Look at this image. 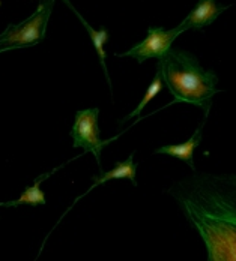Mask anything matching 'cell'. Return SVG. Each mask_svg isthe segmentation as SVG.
Masks as SVG:
<instances>
[{"label": "cell", "instance_id": "7a4b0ae2", "mask_svg": "<svg viewBox=\"0 0 236 261\" xmlns=\"http://www.w3.org/2000/svg\"><path fill=\"white\" fill-rule=\"evenodd\" d=\"M162 80L172 92L175 102H188L209 113L212 96L218 92V77L214 71H205L191 53L170 48L158 59Z\"/></svg>", "mask_w": 236, "mask_h": 261}, {"label": "cell", "instance_id": "30bf717a", "mask_svg": "<svg viewBox=\"0 0 236 261\" xmlns=\"http://www.w3.org/2000/svg\"><path fill=\"white\" fill-rule=\"evenodd\" d=\"M134 153H131L127 161L124 162H116V165L110 170V171H104L103 168L100 170V176H93L92 180L93 185L92 188L87 191V194L97 188L98 185H103V183L108 182V180H114V179H128L130 182L137 186V162H134Z\"/></svg>", "mask_w": 236, "mask_h": 261}, {"label": "cell", "instance_id": "6da1fadb", "mask_svg": "<svg viewBox=\"0 0 236 261\" xmlns=\"http://www.w3.org/2000/svg\"><path fill=\"white\" fill-rule=\"evenodd\" d=\"M169 194L197 230L210 261H236V176L196 173Z\"/></svg>", "mask_w": 236, "mask_h": 261}, {"label": "cell", "instance_id": "ba28073f", "mask_svg": "<svg viewBox=\"0 0 236 261\" xmlns=\"http://www.w3.org/2000/svg\"><path fill=\"white\" fill-rule=\"evenodd\" d=\"M203 125H205V120L197 126L196 132L193 134V137H191L188 141H185L182 144H169V146H162V147L158 149L157 153L178 158V159L186 162L193 170H196V165H194V150L197 149V146H199L200 141H202Z\"/></svg>", "mask_w": 236, "mask_h": 261}, {"label": "cell", "instance_id": "52a82bcc", "mask_svg": "<svg viewBox=\"0 0 236 261\" xmlns=\"http://www.w3.org/2000/svg\"><path fill=\"white\" fill-rule=\"evenodd\" d=\"M62 167H63V165L56 167V168H53L52 171L38 176V177L33 180V185H32V186H27L17 200L2 201V203H0V207H18V206H23V204H27V206H45V204H47V200H45L44 191L41 189V185H42L44 180H47L50 176H53L57 170H60Z\"/></svg>", "mask_w": 236, "mask_h": 261}, {"label": "cell", "instance_id": "3957f363", "mask_svg": "<svg viewBox=\"0 0 236 261\" xmlns=\"http://www.w3.org/2000/svg\"><path fill=\"white\" fill-rule=\"evenodd\" d=\"M54 0H41L36 11L20 24H9L0 33V53L38 45L44 41Z\"/></svg>", "mask_w": 236, "mask_h": 261}, {"label": "cell", "instance_id": "8992f818", "mask_svg": "<svg viewBox=\"0 0 236 261\" xmlns=\"http://www.w3.org/2000/svg\"><path fill=\"white\" fill-rule=\"evenodd\" d=\"M229 6L218 5L217 0H199L194 9L181 23L185 30H200L212 24Z\"/></svg>", "mask_w": 236, "mask_h": 261}, {"label": "cell", "instance_id": "8fae6325", "mask_svg": "<svg viewBox=\"0 0 236 261\" xmlns=\"http://www.w3.org/2000/svg\"><path fill=\"white\" fill-rule=\"evenodd\" d=\"M162 83H164V80H162V74H161V69L157 66V72H155V77L152 80V83L149 84V87H148V90H146V93H145V96L141 98V101L138 102V105L135 107V110L131 111L128 116H125L122 120H121V123H125V122H128V120H131L134 117H138L140 114H141V111H143V108L146 107V105L149 104L155 96H157L158 93L161 92V89H162Z\"/></svg>", "mask_w": 236, "mask_h": 261}, {"label": "cell", "instance_id": "9c48e42d", "mask_svg": "<svg viewBox=\"0 0 236 261\" xmlns=\"http://www.w3.org/2000/svg\"><path fill=\"white\" fill-rule=\"evenodd\" d=\"M65 2V5L77 15V18L80 20V23L84 26L86 29V32L89 33V38H90V41H92V44H93V48H95V51L98 54V59H100V63H101V66H103V71H104V75L105 80H107V83H108V87H110V90H111V93H113V87H111V80H110V75H108V69H107V63H105V50H104V44L108 41V38H110V35H108V30L107 29H101V30H95L93 27L90 26L83 17H81V14H80L79 11L71 5V2L69 0H63Z\"/></svg>", "mask_w": 236, "mask_h": 261}, {"label": "cell", "instance_id": "277c9868", "mask_svg": "<svg viewBox=\"0 0 236 261\" xmlns=\"http://www.w3.org/2000/svg\"><path fill=\"white\" fill-rule=\"evenodd\" d=\"M98 116H100L98 108H87V110L77 111L69 135L73 138L74 147H81L84 150V153H87V152L93 153V156L98 162V167L101 170V152L105 146H108L116 138L101 140L100 126H98Z\"/></svg>", "mask_w": 236, "mask_h": 261}, {"label": "cell", "instance_id": "5b68a950", "mask_svg": "<svg viewBox=\"0 0 236 261\" xmlns=\"http://www.w3.org/2000/svg\"><path fill=\"white\" fill-rule=\"evenodd\" d=\"M182 32H185L182 24L176 26L175 29H169V30L161 29V27H149L146 38L140 44H137L128 51L116 53V56L117 57H132L138 63H143L145 60L152 59V57L159 59L161 56H164L172 48L173 41Z\"/></svg>", "mask_w": 236, "mask_h": 261}]
</instances>
